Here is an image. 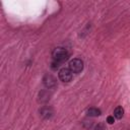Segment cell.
I'll use <instances>...</instances> for the list:
<instances>
[{"label":"cell","instance_id":"6","mask_svg":"<svg viewBox=\"0 0 130 130\" xmlns=\"http://www.w3.org/2000/svg\"><path fill=\"white\" fill-rule=\"evenodd\" d=\"M50 96H51V93L49 92V90L47 89H43L39 92V102L41 103H46L50 100Z\"/></svg>","mask_w":130,"mask_h":130},{"label":"cell","instance_id":"10","mask_svg":"<svg viewBox=\"0 0 130 130\" xmlns=\"http://www.w3.org/2000/svg\"><path fill=\"white\" fill-rule=\"evenodd\" d=\"M59 64H60L59 62L53 61V62H52V66H51V67H52V69H53V70H57V69L59 68Z\"/></svg>","mask_w":130,"mask_h":130},{"label":"cell","instance_id":"11","mask_svg":"<svg viewBox=\"0 0 130 130\" xmlns=\"http://www.w3.org/2000/svg\"><path fill=\"white\" fill-rule=\"evenodd\" d=\"M107 122H108L109 124H113V123H114V117H113V116H109V117L107 118Z\"/></svg>","mask_w":130,"mask_h":130},{"label":"cell","instance_id":"3","mask_svg":"<svg viewBox=\"0 0 130 130\" xmlns=\"http://www.w3.org/2000/svg\"><path fill=\"white\" fill-rule=\"evenodd\" d=\"M58 76L62 82H69L72 79V71L69 68H61L59 70Z\"/></svg>","mask_w":130,"mask_h":130},{"label":"cell","instance_id":"8","mask_svg":"<svg viewBox=\"0 0 130 130\" xmlns=\"http://www.w3.org/2000/svg\"><path fill=\"white\" fill-rule=\"evenodd\" d=\"M124 116V109L122 107H117L114 110V117L117 119H121Z\"/></svg>","mask_w":130,"mask_h":130},{"label":"cell","instance_id":"2","mask_svg":"<svg viewBox=\"0 0 130 130\" xmlns=\"http://www.w3.org/2000/svg\"><path fill=\"white\" fill-rule=\"evenodd\" d=\"M69 69L72 73H80L83 70V61L79 58H74L69 62Z\"/></svg>","mask_w":130,"mask_h":130},{"label":"cell","instance_id":"1","mask_svg":"<svg viewBox=\"0 0 130 130\" xmlns=\"http://www.w3.org/2000/svg\"><path fill=\"white\" fill-rule=\"evenodd\" d=\"M52 57H53V60L56 61V62H64L66 61L68 58H69V52L65 49V48H62V47H57L53 50L52 52Z\"/></svg>","mask_w":130,"mask_h":130},{"label":"cell","instance_id":"7","mask_svg":"<svg viewBox=\"0 0 130 130\" xmlns=\"http://www.w3.org/2000/svg\"><path fill=\"white\" fill-rule=\"evenodd\" d=\"M86 114H87V116H89V117H98V116H100V115L102 114V112H101V110L98 109V108H89V109L86 111Z\"/></svg>","mask_w":130,"mask_h":130},{"label":"cell","instance_id":"4","mask_svg":"<svg viewBox=\"0 0 130 130\" xmlns=\"http://www.w3.org/2000/svg\"><path fill=\"white\" fill-rule=\"evenodd\" d=\"M43 82L45 84V86L49 89H53L57 86V81H56V78L51 75V74H46L43 78Z\"/></svg>","mask_w":130,"mask_h":130},{"label":"cell","instance_id":"9","mask_svg":"<svg viewBox=\"0 0 130 130\" xmlns=\"http://www.w3.org/2000/svg\"><path fill=\"white\" fill-rule=\"evenodd\" d=\"M94 130H106V126L104 123H99L95 127H94Z\"/></svg>","mask_w":130,"mask_h":130},{"label":"cell","instance_id":"5","mask_svg":"<svg viewBox=\"0 0 130 130\" xmlns=\"http://www.w3.org/2000/svg\"><path fill=\"white\" fill-rule=\"evenodd\" d=\"M40 113H41V116L45 119H50L53 114H54V111L51 107H43L41 110H40Z\"/></svg>","mask_w":130,"mask_h":130}]
</instances>
